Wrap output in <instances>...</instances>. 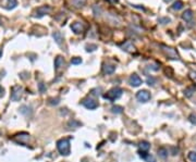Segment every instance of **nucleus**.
<instances>
[{
    "mask_svg": "<svg viewBox=\"0 0 196 162\" xmlns=\"http://www.w3.org/2000/svg\"><path fill=\"white\" fill-rule=\"evenodd\" d=\"M129 83L130 85L133 86V87H138V86H141L143 84V81H142V78L137 74H132L129 78Z\"/></svg>",
    "mask_w": 196,
    "mask_h": 162,
    "instance_id": "423d86ee",
    "label": "nucleus"
},
{
    "mask_svg": "<svg viewBox=\"0 0 196 162\" xmlns=\"http://www.w3.org/2000/svg\"><path fill=\"white\" fill-rule=\"evenodd\" d=\"M164 1H165V2H170L171 0H164Z\"/></svg>",
    "mask_w": 196,
    "mask_h": 162,
    "instance_id": "c9c22d12",
    "label": "nucleus"
},
{
    "mask_svg": "<svg viewBox=\"0 0 196 162\" xmlns=\"http://www.w3.org/2000/svg\"><path fill=\"white\" fill-rule=\"evenodd\" d=\"M140 150H144V151H148L149 150V148H150V144L148 143V142H141L140 143Z\"/></svg>",
    "mask_w": 196,
    "mask_h": 162,
    "instance_id": "f3484780",
    "label": "nucleus"
},
{
    "mask_svg": "<svg viewBox=\"0 0 196 162\" xmlns=\"http://www.w3.org/2000/svg\"><path fill=\"white\" fill-rule=\"evenodd\" d=\"M3 93H5V89H3V87H2L1 85H0V97H1L2 95H3Z\"/></svg>",
    "mask_w": 196,
    "mask_h": 162,
    "instance_id": "473e14b6",
    "label": "nucleus"
},
{
    "mask_svg": "<svg viewBox=\"0 0 196 162\" xmlns=\"http://www.w3.org/2000/svg\"><path fill=\"white\" fill-rule=\"evenodd\" d=\"M57 148L62 156H69L70 155V140L69 138H62L58 140Z\"/></svg>",
    "mask_w": 196,
    "mask_h": 162,
    "instance_id": "f257e3e1",
    "label": "nucleus"
},
{
    "mask_svg": "<svg viewBox=\"0 0 196 162\" xmlns=\"http://www.w3.org/2000/svg\"><path fill=\"white\" fill-rule=\"evenodd\" d=\"M1 56H2V50L0 49V57H1Z\"/></svg>",
    "mask_w": 196,
    "mask_h": 162,
    "instance_id": "f704fd0d",
    "label": "nucleus"
},
{
    "mask_svg": "<svg viewBox=\"0 0 196 162\" xmlns=\"http://www.w3.org/2000/svg\"><path fill=\"white\" fill-rule=\"evenodd\" d=\"M50 103H51V105H58V103H59V99L52 100V101H51Z\"/></svg>",
    "mask_w": 196,
    "mask_h": 162,
    "instance_id": "72a5a7b5",
    "label": "nucleus"
},
{
    "mask_svg": "<svg viewBox=\"0 0 196 162\" xmlns=\"http://www.w3.org/2000/svg\"><path fill=\"white\" fill-rule=\"evenodd\" d=\"M171 20L168 19V18H161V19H159V22L161 23V24H167V23H169Z\"/></svg>",
    "mask_w": 196,
    "mask_h": 162,
    "instance_id": "c756f323",
    "label": "nucleus"
},
{
    "mask_svg": "<svg viewBox=\"0 0 196 162\" xmlns=\"http://www.w3.org/2000/svg\"><path fill=\"white\" fill-rule=\"evenodd\" d=\"M97 49V46L96 45H87L86 46V50L87 51H94V50Z\"/></svg>",
    "mask_w": 196,
    "mask_h": 162,
    "instance_id": "a878e982",
    "label": "nucleus"
},
{
    "mask_svg": "<svg viewBox=\"0 0 196 162\" xmlns=\"http://www.w3.org/2000/svg\"><path fill=\"white\" fill-rule=\"evenodd\" d=\"M111 111L115 114H121L123 112V108L121 106H113L111 108Z\"/></svg>",
    "mask_w": 196,
    "mask_h": 162,
    "instance_id": "412c9836",
    "label": "nucleus"
},
{
    "mask_svg": "<svg viewBox=\"0 0 196 162\" xmlns=\"http://www.w3.org/2000/svg\"><path fill=\"white\" fill-rule=\"evenodd\" d=\"M168 149L167 148H165V147H160L159 149H158V156L161 158V159H166L167 157H168Z\"/></svg>",
    "mask_w": 196,
    "mask_h": 162,
    "instance_id": "dca6fc26",
    "label": "nucleus"
},
{
    "mask_svg": "<svg viewBox=\"0 0 196 162\" xmlns=\"http://www.w3.org/2000/svg\"><path fill=\"white\" fill-rule=\"evenodd\" d=\"M54 39H55V41L57 43L58 45H61L62 44V40H63V37H62L61 33L60 32H55L54 33Z\"/></svg>",
    "mask_w": 196,
    "mask_h": 162,
    "instance_id": "2eb2a0df",
    "label": "nucleus"
},
{
    "mask_svg": "<svg viewBox=\"0 0 196 162\" xmlns=\"http://www.w3.org/2000/svg\"><path fill=\"white\" fill-rule=\"evenodd\" d=\"M189 120H190L191 123H193L194 125H196V113H192L190 115V118H189Z\"/></svg>",
    "mask_w": 196,
    "mask_h": 162,
    "instance_id": "393cba45",
    "label": "nucleus"
},
{
    "mask_svg": "<svg viewBox=\"0 0 196 162\" xmlns=\"http://www.w3.org/2000/svg\"><path fill=\"white\" fill-rule=\"evenodd\" d=\"M183 8V2L181 0H177L173 5H172V9L173 10H181Z\"/></svg>",
    "mask_w": 196,
    "mask_h": 162,
    "instance_id": "6ab92c4d",
    "label": "nucleus"
},
{
    "mask_svg": "<svg viewBox=\"0 0 196 162\" xmlns=\"http://www.w3.org/2000/svg\"><path fill=\"white\" fill-rule=\"evenodd\" d=\"M71 63H72V64H74V65L81 64V63H82V59H81V58H77V57H75V58H72V60H71Z\"/></svg>",
    "mask_w": 196,
    "mask_h": 162,
    "instance_id": "4be33fe9",
    "label": "nucleus"
},
{
    "mask_svg": "<svg viewBox=\"0 0 196 162\" xmlns=\"http://www.w3.org/2000/svg\"><path fill=\"white\" fill-rule=\"evenodd\" d=\"M150 97H152L150 93L148 90H146V89H142V90L137 92V94H136V98H137V100L140 102H147L148 100L150 99Z\"/></svg>",
    "mask_w": 196,
    "mask_h": 162,
    "instance_id": "20e7f679",
    "label": "nucleus"
},
{
    "mask_svg": "<svg viewBox=\"0 0 196 162\" xmlns=\"http://www.w3.org/2000/svg\"><path fill=\"white\" fill-rule=\"evenodd\" d=\"M145 160H146V162H156V159H155V157L152 156V155H148Z\"/></svg>",
    "mask_w": 196,
    "mask_h": 162,
    "instance_id": "c85d7f7f",
    "label": "nucleus"
},
{
    "mask_svg": "<svg viewBox=\"0 0 196 162\" xmlns=\"http://www.w3.org/2000/svg\"><path fill=\"white\" fill-rule=\"evenodd\" d=\"M155 83H156V80H155L154 77H148V78H147V84H148L149 86H150V85H152V86L155 85Z\"/></svg>",
    "mask_w": 196,
    "mask_h": 162,
    "instance_id": "cd10ccee",
    "label": "nucleus"
},
{
    "mask_svg": "<svg viewBox=\"0 0 196 162\" xmlns=\"http://www.w3.org/2000/svg\"><path fill=\"white\" fill-rule=\"evenodd\" d=\"M138 155H140V157H141L142 159H146L147 156H148L147 151H144V150H140V151H138Z\"/></svg>",
    "mask_w": 196,
    "mask_h": 162,
    "instance_id": "bb28decb",
    "label": "nucleus"
},
{
    "mask_svg": "<svg viewBox=\"0 0 196 162\" xmlns=\"http://www.w3.org/2000/svg\"><path fill=\"white\" fill-rule=\"evenodd\" d=\"M122 96V89L119 87H115L110 89L107 94L104 95V98L109 101H115V100L119 99Z\"/></svg>",
    "mask_w": 196,
    "mask_h": 162,
    "instance_id": "f03ea898",
    "label": "nucleus"
},
{
    "mask_svg": "<svg viewBox=\"0 0 196 162\" xmlns=\"http://www.w3.org/2000/svg\"><path fill=\"white\" fill-rule=\"evenodd\" d=\"M22 92H23V88L21 87L20 85L13 86L12 93H11V100H12V101H19V100L21 99Z\"/></svg>",
    "mask_w": 196,
    "mask_h": 162,
    "instance_id": "7ed1b4c3",
    "label": "nucleus"
},
{
    "mask_svg": "<svg viewBox=\"0 0 196 162\" xmlns=\"http://www.w3.org/2000/svg\"><path fill=\"white\" fill-rule=\"evenodd\" d=\"M82 105L85 107L86 109H89V110H94L98 107V102L95 101L94 99H91V98H86L82 101Z\"/></svg>",
    "mask_w": 196,
    "mask_h": 162,
    "instance_id": "39448f33",
    "label": "nucleus"
},
{
    "mask_svg": "<svg viewBox=\"0 0 196 162\" xmlns=\"http://www.w3.org/2000/svg\"><path fill=\"white\" fill-rule=\"evenodd\" d=\"M121 48H122L124 51H126V52H134L135 51L134 45L132 44L131 41H125V43L121 46Z\"/></svg>",
    "mask_w": 196,
    "mask_h": 162,
    "instance_id": "9d476101",
    "label": "nucleus"
},
{
    "mask_svg": "<svg viewBox=\"0 0 196 162\" xmlns=\"http://www.w3.org/2000/svg\"><path fill=\"white\" fill-rule=\"evenodd\" d=\"M64 67V59L61 56H58L55 60V69L56 71H59Z\"/></svg>",
    "mask_w": 196,
    "mask_h": 162,
    "instance_id": "1a4fd4ad",
    "label": "nucleus"
},
{
    "mask_svg": "<svg viewBox=\"0 0 196 162\" xmlns=\"http://www.w3.org/2000/svg\"><path fill=\"white\" fill-rule=\"evenodd\" d=\"M14 139L18 142V143H21V144H26V142L30 139V135L26 134V133H21V134H18Z\"/></svg>",
    "mask_w": 196,
    "mask_h": 162,
    "instance_id": "6e6552de",
    "label": "nucleus"
},
{
    "mask_svg": "<svg viewBox=\"0 0 196 162\" xmlns=\"http://www.w3.org/2000/svg\"><path fill=\"white\" fill-rule=\"evenodd\" d=\"M71 30L75 33V34H81L83 32V25L81 24L80 22H74L73 24L71 25Z\"/></svg>",
    "mask_w": 196,
    "mask_h": 162,
    "instance_id": "9b49d317",
    "label": "nucleus"
},
{
    "mask_svg": "<svg viewBox=\"0 0 196 162\" xmlns=\"http://www.w3.org/2000/svg\"><path fill=\"white\" fill-rule=\"evenodd\" d=\"M190 77L192 81H194V83H196V72H190Z\"/></svg>",
    "mask_w": 196,
    "mask_h": 162,
    "instance_id": "7c9ffc66",
    "label": "nucleus"
},
{
    "mask_svg": "<svg viewBox=\"0 0 196 162\" xmlns=\"http://www.w3.org/2000/svg\"><path fill=\"white\" fill-rule=\"evenodd\" d=\"M68 125H69V126H73V127H79V126L82 124H81L80 122L75 121V120H72V121H70V122L68 123Z\"/></svg>",
    "mask_w": 196,
    "mask_h": 162,
    "instance_id": "5701e85b",
    "label": "nucleus"
},
{
    "mask_svg": "<svg viewBox=\"0 0 196 162\" xmlns=\"http://www.w3.org/2000/svg\"><path fill=\"white\" fill-rule=\"evenodd\" d=\"M50 10H51V9L47 6L40 7V8L37 9V14H38V16H43L45 14H48V13L50 12Z\"/></svg>",
    "mask_w": 196,
    "mask_h": 162,
    "instance_id": "f8f14e48",
    "label": "nucleus"
},
{
    "mask_svg": "<svg viewBox=\"0 0 196 162\" xmlns=\"http://www.w3.org/2000/svg\"><path fill=\"white\" fill-rule=\"evenodd\" d=\"M115 70H116V67L115 65H105L104 67V72L105 73H107V74H112L113 72H115Z\"/></svg>",
    "mask_w": 196,
    "mask_h": 162,
    "instance_id": "a211bd4d",
    "label": "nucleus"
},
{
    "mask_svg": "<svg viewBox=\"0 0 196 162\" xmlns=\"http://www.w3.org/2000/svg\"><path fill=\"white\" fill-rule=\"evenodd\" d=\"M196 90V87L195 86H191V87H187L185 90H184V95H185V97H187V98H190V97H192L193 95H194V93H195Z\"/></svg>",
    "mask_w": 196,
    "mask_h": 162,
    "instance_id": "4468645a",
    "label": "nucleus"
},
{
    "mask_svg": "<svg viewBox=\"0 0 196 162\" xmlns=\"http://www.w3.org/2000/svg\"><path fill=\"white\" fill-rule=\"evenodd\" d=\"M39 90H40V93H45L46 92V87H45V85H44L43 83L39 84Z\"/></svg>",
    "mask_w": 196,
    "mask_h": 162,
    "instance_id": "2f4dec72",
    "label": "nucleus"
},
{
    "mask_svg": "<svg viewBox=\"0 0 196 162\" xmlns=\"http://www.w3.org/2000/svg\"><path fill=\"white\" fill-rule=\"evenodd\" d=\"M182 19L186 22H190L191 20L193 19V12L192 10H185V12L182 14Z\"/></svg>",
    "mask_w": 196,
    "mask_h": 162,
    "instance_id": "ddd939ff",
    "label": "nucleus"
},
{
    "mask_svg": "<svg viewBox=\"0 0 196 162\" xmlns=\"http://www.w3.org/2000/svg\"><path fill=\"white\" fill-rule=\"evenodd\" d=\"M189 159L192 162H196V152L195 151H191L189 153Z\"/></svg>",
    "mask_w": 196,
    "mask_h": 162,
    "instance_id": "b1692460",
    "label": "nucleus"
},
{
    "mask_svg": "<svg viewBox=\"0 0 196 162\" xmlns=\"http://www.w3.org/2000/svg\"><path fill=\"white\" fill-rule=\"evenodd\" d=\"M7 9H14L18 6V1L17 0H7Z\"/></svg>",
    "mask_w": 196,
    "mask_h": 162,
    "instance_id": "aec40b11",
    "label": "nucleus"
},
{
    "mask_svg": "<svg viewBox=\"0 0 196 162\" xmlns=\"http://www.w3.org/2000/svg\"><path fill=\"white\" fill-rule=\"evenodd\" d=\"M161 48H162V50H164V51H165L166 53L170 57L171 59H178L179 58L175 49H173V48H171V47H168V46H165V45H162V46H161Z\"/></svg>",
    "mask_w": 196,
    "mask_h": 162,
    "instance_id": "0eeeda50",
    "label": "nucleus"
}]
</instances>
